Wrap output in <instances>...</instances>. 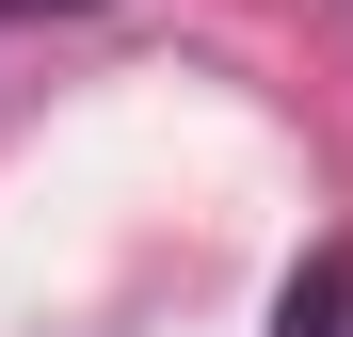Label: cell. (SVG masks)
I'll return each instance as SVG.
<instances>
[{
	"mask_svg": "<svg viewBox=\"0 0 353 337\" xmlns=\"http://www.w3.org/2000/svg\"><path fill=\"white\" fill-rule=\"evenodd\" d=\"M0 17H81V0H0Z\"/></svg>",
	"mask_w": 353,
	"mask_h": 337,
	"instance_id": "obj_2",
	"label": "cell"
},
{
	"mask_svg": "<svg viewBox=\"0 0 353 337\" xmlns=\"http://www.w3.org/2000/svg\"><path fill=\"white\" fill-rule=\"evenodd\" d=\"M337 321H353V257H305L289 305H273V337H337Z\"/></svg>",
	"mask_w": 353,
	"mask_h": 337,
	"instance_id": "obj_1",
	"label": "cell"
}]
</instances>
